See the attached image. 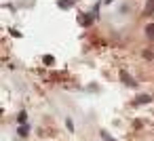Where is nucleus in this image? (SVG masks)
I'll return each instance as SVG.
<instances>
[{
	"label": "nucleus",
	"mask_w": 154,
	"mask_h": 141,
	"mask_svg": "<svg viewBox=\"0 0 154 141\" xmlns=\"http://www.w3.org/2000/svg\"><path fill=\"white\" fill-rule=\"evenodd\" d=\"M106 2H112V0H106Z\"/></svg>",
	"instance_id": "nucleus-13"
},
{
	"label": "nucleus",
	"mask_w": 154,
	"mask_h": 141,
	"mask_svg": "<svg viewBox=\"0 0 154 141\" xmlns=\"http://www.w3.org/2000/svg\"><path fill=\"white\" fill-rule=\"evenodd\" d=\"M66 124H68V128H70V130H74V122H72V120H70V118H68V120H66Z\"/></svg>",
	"instance_id": "nucleus-11"
},
{
	"label": "nucleus",
	"mask_w": 154,
	"mask_h": 141,
	"mask_svg": "<svg viewBox=\"0 0 154 141\" xmlns=\"http://www.w3.org/2000/svg\"><path fill=\"white\" fill-rule=\"evenodd\" d=\"M120 78H122V82H125L127 86H137V82H135V78H131V76H129V74H127L125 70L120 72Z\"/></svg>",
	"instance_id": "nucleus-1"
},
{
	"label": "nucleus",
	"mask_w": 154,
	"mask_h": 141,
	"mask_svg": "<svg viewBox=\"0 0 154 141\" xmlns=\"http://www.w3.org/2000/svg\"><path fill=\"white\" fill-rule=\"evenodd\" d=\"M143 57H146V59H152V57H154V55H152V53H150V51H143Z\"/></svg>",
	"instance_id": "nucleus-12"
},
{
	"label": "nucleus",
	"mask_w": 154,
	"mask_h": 141,
	"mask_svg": "<svg viewBox=\"0 0 154 141\" xmlns=\"http://www.w3.org/2000/svg\"><path fill=\"white\" fill-rule=\"evenodd\" d=\"M99 135H101V139H103V141H114V139H112V137H110V135H108L106 130H101Z\"/></svg>",
	"instance_id": "nucleus-9"
},
{
	"label": "nucleus",
	"mask_w": 154,
	"mask_h": 141,
	"mask_svg": "<svg viewBox=\"0 0 154 141\" xmlns=\"http://www.w3.org/2000/svg\"><path fill=\"white\" fill-rule=\"evenodd\" d=\"M26 118H28V116H26V112H21V114H19V116H17V120H19V122H21V124H23V122H26Z\"/></svg>",
	"instance_id": "nucleus-10"
},
{
	"label": "nucleus",
	"mask_w": 154,
	"mask_h": 141,
	"mask_svg": "<svg viewBox=\"0 0 154 141\" xmlns=\"http://www.w3.org/2000/svg\"><path fill=\"white\" fill-rule=\"evenodd\" d=\"M146 34H148L150 38H154V23H150V26L146 28Z\"/></svg>",
	"instance_id": "nucleus-7"
},
{
	"label": "nucleus",
	"mask_w": 154,
	"mask_h": 141,
	"mask_svg": "<svg viewBox=\"0 0 154 141\" xmlns=\"http://www.w3.org/2000/svg\"><path fill=\"white\" fill-rule=\"evenodd\" d=\"M42 61H45L47 65H53V63H55V59H53L51 55H45V57H42Z\"/></svg>",
	"instance_id": "nucleus-6"
},
{
	"label": "nucleus",
	"mask_w": 154,
	"mask_h": 141,
	"mask_svg": "<svg viewBox=\"0 0 154 141\" xmlns=\"http://www.w3.org/2000/svg\"><path fill=\"white\" fill-rule=\"evenodd\" d=\"M17 133H19V135H21V137H26V135H28V126H26V124H21V126H19V130H17Z\"/></svg>",
	"instance_id": "nucleus-8"
},
{
	"label": "nucleus",
	"mask_w": 154,
	"mask_h": 141,
	"mask_svg": "<svg viewBox=\"0 0 154 141\" xmlns=\"http://www.w3.org/2000/svg\"><path fill=\"white\" fill-rule=\"evenodd\" d=\"M74 0H59V9H72Z\"/></svg>",
	"instance_id": "nucleus-5"
},
{
	"label": "nucleus",
	"mask_w": 154,
	"mask_h": 141,
	"mask_svg": "<svg viewBox=\"0 0 154 141\" xmlns=\"http://www.w3.org/2000/svg\"><path fill=\"white\" fill-rule=\"evenodd\" d=\"M152 13H154V0H148V4H146V9H143V15L150 17Z\"/></svg>",
	"instance_id": "nucleus-2"
},
{
	"label": "nucleus",
	"mask_w": 154,
	"mask_h": 141,
	"mask_svg": "<svg viewBox=\"0 0 154 141\" xmlns=\"http://www.w3.org/2000/svg\"><path fill=\"white\" fill-rule=\"evenodd\" d=\"M152 101V97L150 95H139L137 99H135V105H141V103H150Z\"/></svg>",
	"instance_id": "nucleus-3"
},
{
	"label": "nucleus",
	"mask_w": 154,
	"mask_h": 141,
	"mask_svg": "<svg viewBox=\"0 0 154 141\" xmlns=\"http://www.w3.org/2000/svg\"><path fill=\"white\" fill-rule=\"evenodd\" d=\"M78 23H80V26H91V17H89L87 13H82V15L78 17Z\"/></svg>",
	"instance_id": "nucleus-4"
}]
</instances>
